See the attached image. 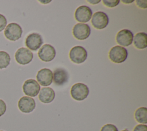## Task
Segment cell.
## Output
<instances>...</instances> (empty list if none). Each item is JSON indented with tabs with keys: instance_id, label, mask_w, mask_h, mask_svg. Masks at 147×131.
Segmentation results:
<instances>
[{
	"instance_id": "cell-1",
	"label": "cell",
	"mask_w": 147,
	"mask_h": 131,
	"mask_svg": "<svg viewBox=\"0 0 147 131\" xmlns=\"http://www.w3.org/2000/svg\"><path fill=\"white\" fill-rule=\"evenodd\" d=\"M127 54L126 48L122 46H115L110 49L109 53V57L112 62L120 63L126 59Z\"/></svg>"
},
{
	"instance_id": "cell-2",
	"label": "cell",
	"mask_w": 147,
	"mask_h": 131,
	"mask_svg": "<svg viewBox=\"0 0 147 131\" xmlns=\"http://www.w3.org/2000/svg\"><path fill=\"white\" fill-rule=\"evenodd\" d=\"M88 94L89 89L84 84L76 83L71 87V95L76 100H83L88 96Z\"/></svg>"
},
{
	"instance_id": "cell-3",
	"label": "cell",
	"mask_w": 147,
	"mask_h": 131,
	"mask_svg": "<svg viewBox=\"0 0 147 131\" xmlns=\"http://www.w3.org/2000/svg\"><path fill=\"white\" fill-rule=\"evenodd\" d=\"M22 29L20 25L15 23L9 24L4 31L5 37L9 40L16 41L22 36Z\"/></svg>"
},
{
	"instance_id": "cell-4",
	"label": "cell",
	"mask_w": 147,
	"mask_h": 131,
	"mask_svg": "<svg viewBox=\"0 0 147 131\" xmlns=\"http://www.w3.org/2000/svg\"><path fill=\"white\" fill-rule=\"evenodd\" d=\"M69 55L72 62L79 64L86 61L87 58V52L82 46H77L71 49Z\"/></svg>"
},
{
	"instance_id": "cell-5",
	"label": "cell",
	"mask_w": 147,
	"mask_h": 131,
	"mask_svg": "<svg viewBox=\"0 0 147 131\" xmlns=\"http://www.w3.org/2000/svg\"><path fill=\"white\" fill-rule=\"evenodd\" d=\"M91 24L96 29H103L106 28L109 24V17L103 12H96L92 16Z\"/></svg>"
},
{
	"instance_id": "cell-6",
	"label": "cell",
	"mask_w": 147,
	"mask_h": 131,
	"mask_svg": "<svg viewBox=\"0 0 147 131\" xmlns=\"http://www.w3.org/2000/svg\"><path fill=\"white\" fill-rule=\"evenodd\" d=\"M91 29L88 24L84 23L76 24L72 29L74 36L78 40H85L90 36Z\"/></svg>"
},
{
	"instance_id": "cell-7",
	"label": "cell",
	"mask_w": 147,
	"mask_h": 131,
	"mask_svg": "<svg viewBox=\"0 0 147 131\" xmlns=\"http://www.w3.org/2000/svg\"><path fill=\"white\" fill-rule=\"evenodd\" d=\"M22 89L26 95L34 97L38 94L40 91V86L35 80L28 79L24 82Z\"/></svg>"
},
{
	"instance_id": "cell-8",
	"label": "cell",
	"mask_w": 147,
	"mask_h": 131,
	"mask_svg": "<svg viewBox=\"0 0 147 131\" xmlns=\"http://www.w3.org/2000/svg\"><path fill=\"white\" fill-rule=\"evenodd\" d=\"M92 15V11L91 8L85 5L78 7L75 12V18L76 20L84 24L90 20Z\"/></svg>"
},
{
	"instance_id": "cell-9",
	"label": "cell",
	"mask_w": 147,
	"mask_h": 131,
	"mask_svg": "<svg viewBox=\"0 0 147 131\" xmlns=\"http://www.w3.org/2000/svg\"><path fill=\"white\" fill-rule=\"evenodd\" d=\"M33 57L32 52L25 47L20 48L15 53L16 61L21 65L28 64L32 61Z\"/></svg>"
},
{
	"instance_id": "cell-10",
	"label": "cell",
	"mask_w": 147,
	"mask_h": 131,
	"mask_svg": "<svg viewBox=\"0 0 147 131\" xmlns=\"http://www.w3.org/2000/svg\"><path fill=\"white\" fill-rule=\"evenodd\" d=\"M56 55L55 48L49 44H44L38 50V56L39 58L44 62L52 61Z\"/></svg>"
},
{
	"instance_id": "cell-11",
	"label": "cell",
	"mask_w": 147,
	"mask_h": 131,
	"mask_svg": "<svg viewBox=\"0 0 147 131\" xmlns=\"http://www.w3.org/2000/svg\"><path fill=\"white\" fill-rule=\"evenodd\" d=\"M133 33L129 29H124L119 31L116 36V41L118 44L124 47L131 44L133 40Z\"/></svg>"
},
{
	"instance_id": "cell-12",
	"label": "cell",
	"mask_w": 147,
	"mask_h": 131,
	"mask_svg": "<svg viewBox=\"0 0 147 131\" xmlns=\"http://www.w3.org/2000/svg\"><path fill=\"white\" fill-rule=\"evenodd\" d=\"M43 44V40L41 36L37 33L29 34L26 38V46L32 51H36Z\"/></svg>"
},
{
	"instance_id": "cell-13",
	"label": "cell",
	"mask_w": 147,
	"mask_h": 131,
	"mask_svg": "<svg viewBox=\"0 0 147 131\" xmlns=\"http://www.w3.org/2000/svg\"><path fill=\"white\" fill-rule=\"evenodd\" d=\"M37 80L42 86H48L53 81V72L48 68H43L40 70L36 76Z\"/></svg>"
},
{
	"instance_id": "cell-14",
	"label": "cell",
	"mask_w": 147,
	"mask_h": 131,
	"mask_svg": "<svg viewBox=\"0 0 147 131\" xmlns=\"http://www.w3.org/2000/svg\"><path fill=\"white\" fill-rule=\"evenodd\" d=\"M18 107L20 110L24 113H29L33 111L36 107L34 99L29 96H23L18 102Z\"/></svg>"
},
{
	"instance_id": "cell-15",
	"label": "cell",
	"mask_w": 147,
	"mask_h": 131,
	"mask_svg": "<svg viewBox=\"0 0 147 131\" xmlns=\"http://www.w3.org/2000/svg\"><path fill=\"white\" fill-rule=\"evenodd\" d=\"M69 74L67 71L61 68H57L55 70L53 74V80L57 86H61L65 84L68 80Z\"/></svg>"
},
{
	"instance_id": "cell-16",
	"label": "cell",
	"mask_w": 147,
	"mask_h": 131,
	"mask_svg": "<svg viewBox=\"0 0 147 131\" xmlns=\"http://www.w3.org/2000/svg\"><path fill=\"white\" fill-rule=\"evenodd\" d=\"M55 97V93L53 89L50 87H44L40 91L38 95L39 100L44 103L52 102Z\"/></svg>"
},
{
	"instance_id": "cell-17",
	"label": "cell",
	"mask_w": 147,
	"mask_h": 131,
	"mask_svg": "<svg viewBox=\"0 0 147 131\" xmlns=\"http://www.w3.org/2000/svg\"><path fill=\"white\" fill-rule=\"evenodd\" d=\"M134 46L138 49H144L147 47V34L145 32H139L133 37Z\"/></svg>"
},
{
	"instance_id": "cell-18",
	"label": "cell",
	"mask_w": 147,
	"mask_h": 131,
	"mask_svg": "<svg viewBox=\"0 0 147 131\" xmlns=\"http://www.w3.org/2000/svg\"><path fill=\"white\" fill-rule=\"evenodd\" d=\"M134 117L138 122L146 124L147 123V108L141 107L137 109L134 113Z\"/></svg>"
},
{
	"instance_id": "cell-19",
	"label": "cell",
	"mask_w": 147,
	"mask_h": 131,
	"mask_svg": "<svg viewBox=\"0 0 147 131\" xmlns=\"http://www.w3.org/2000/svg\"><path fill=\"white\" fill-rule=\"evenodd\" d=\"M10 57L9 54L3 51H0V69L6 68L10 63Z\"/></svg>"
},
{
	"instance_id": "cell-20",
	"label": "cell",
	"mask_w": 147,
	"mask_h": 131,
	"mask_svg": "<svg viewBox=\"0 0 147 131\" xmlns=\"http://www.w3.org/2000/svg\"><path fill=\"white\" fill-rule=\"evenodd\" d=\"M103 3L104 4V5H105L107 7L109 8H114L116 6H117L119 3V0H110V1H107V0H103Z\"/></svg>"
},
{
	"instance_id": "cell-21",
	"label": "cell",
	"mask_w": 147,
	"mask_h": 131,
	"mask_svg": "<svg viewBox=\"0 0 147 131\" xmlns=\"http://www.w3.org/2000/svg\"><path fill=\"white\" fill-rule=\"evenodd\" d=\"M100 131H118L117 128L113 124H106L104 125Z\"/></svg>"
},
{
	"instance_id": "cell-22",
	"label": "cell",
	"mask_w": 147,
	"mask_h": 131,
	"mask_svg": "<svg viewBox=\"0 0 147 131\" xmlns=\"http://www.w3.org/2000/svg\"><path fill=\"white\" fill-rule=\"evenodd\" d=\"M6 24L7 20L6 17L3 15L0 14V32H1L5 29V28L6 26Z\"/></svg>"
},
{
	"instance_id": "cell-23",
	"label": "cell",
	"mask_w": 147,
	"mask_h": 131,
	"mask_svg": "<svg viewBox=\"0 0 147 131\" xmlns=\"http://www.w3.org/2000/svg\"><path fill=\"white\" fill-rule=\"evenodd\" d=\"M6 110V104L5 102L2 100L0 99V117L3 115Z\"/></svg>"
},
{
	"instance_id": "cell-24",
	"label": "cell",
	"mask_w": 147,
	"mask_h": 131,
	"mask_svg": "<svg viewBox=\"0 0 147 131\" xmlns=\"http://www.w3.org/2000/svg\"><path fill=\"white\" fill-rule=\"evenodd\" d=\"M133 131H147V126L143 124L137 125L134 128Z\"/></svg>"
},
{
	"instance_id": "cell-25",
	"label": "cell",
	"mask_w": 147,
	"mask_h": 131,
	"mask_svg": "<svg viewBox=\"0 0 147 131\" xmlns=\"http://www.w3.org/2000/svg\"><path fill=\"white\" fill-rule=\"evenodd\" d=\"M136 5L141 8L146 9L147 8V1H136Z\"/></svg>"
},
{
	"instance_id": "cell-26",
	"label": "cell",
	"mask_w": 147,
	"mask_h": 131,
	"mask_svg": "<svg viewBox=\"0 0 147 131\" xmlns=\"http://www.w3.org/2000/svg\"><path fill=\"white\" fill-rule=\"evenodd\" d=\"M88 2H90V3H91V4H97L98 3H99L100 2V1H90V0H88L87 1Z\"/></svg>"
},
{
	"instance_id": "cell-27",
	"label": "cell",
	"mask_w": 147,
	"mask_h": 131,
	"mask_svg": "<svg viewBox=\"0 0 147 131\" xmlns=\"http://www.w3.org/2000/svg\"><path fill=\"white\" fill-rule=\"evenodd\" d=\"M122 2L125 3H131L134 2V0H131V1H122Z\"/></svg>"
},
{
	"instance_id": "cell-28",
	"label": "cell",
	"mask_w": 147,
	"mask_h": 131,
	"mask_svg": "<svg viewBox=\"0 0 147 131\" xmlns=\"http://www.w3.org/2000/svg\"><path fill=\"white\" fill-rule=\"evenodd\" d=\"M122 131H129V130H127L125 129V130H122Z\"/></svg>"
},
{
	"instance_id": "cell-29",
	"label": "cell",
	"mask_w": 147,
	"mask_h": 131,
	"mask_svg": "<svg viewBox=\"0 0 147 131\" xmlns=\"http://www.w3.org/2000/svg\"><path fill=\"white\" fill-rule=\"evenodd\" d=\"M0 131H3V130H0Z\"/></svg>"
}]
</instances>
